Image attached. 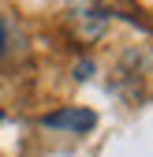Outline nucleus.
<instances>
[{"instance_id": "nucleus-1", "label": "nucleus", "mask_w": 153, "mask_h": 157, "mask_svg": "<svg viewBox=\"0 0 153 157\" xmlns=\"http://www.w3.org/2000/svg\"><path fill=\"white\" fill-rule=\"evenodd\" d=\"M93 124H97V116H93L90 109H60V112H49V116H41V127H49V131H90Z\"/></svg>"}, {"instance_id": "nucleus-2", "label": "nucleus", "mask_w": 153, "mask_h": 157, "mask_svg": "<svg viewBox=\"0 0 153 157\" xmlns=\"http://www.w3.org/2000/svg\"><path fill=\"white\" fill-rule=\"evenodd\" d=\"M97 4H101V8H108V11H120L123 19H131V23H138V26H149L146 19H142V11L131 4V0H97Z\"/></svg>"}]
</instances>
